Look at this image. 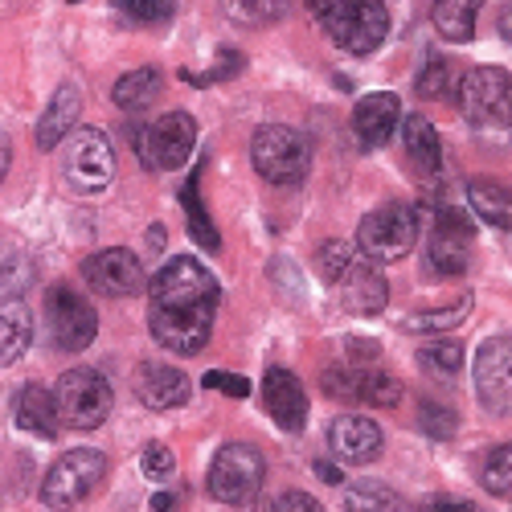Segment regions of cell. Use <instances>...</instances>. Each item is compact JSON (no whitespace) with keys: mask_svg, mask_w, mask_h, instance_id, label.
Here are the masks:
<instances>
[{"mask_svg":"<svg viewBox=\"0 0 512 512\" xmlns=\"http://www.w3.org/2000/svg\"><path fill=\"white\" fill-rule=\"evenodd\" d=\"M267 480V459L250 443H226L209 463V496L222 504H250L263 492Z\"/></svg>","mask_w":512,"mask_h":512,"instance_id":"8","label":"cell"},{"mask_svg":"<svg viewBox=\"0 0 512 512\" xmlns=\"http://www.w3.org/2000/svg\"><path fill=\"white\" fill-rule=\"evenodd\" d=\"M82 279H87L99 295H111V300H123V295H140L144 291V263L132 250L111 246L99 250L91 259H82Z\"/></svg>","mask_w":512,"mask_h":512,"instance_id":"15","label":"cell"},{"mask_svg":"<svg viewBox=\"0 0 512 512\" xmlns=\"http://www.w3.org/2000/svg\"><path fill=\"white\" fill-rule=\"evenodd\" d=\"M115 9L127 13L132 21H144V25H156L173 13V0H115Z\"/></svg>","mask_w":512,"mask_h":512,"instance_id":"39","label":"cell"},{"mask_svg":"<svg viewBox=\"0 0 512 512\" xmlns=\"http://www.w3.org/2000/svg\"><path fill=\"white\" fill-rule=\"evenodd\" d=\"M17 426L37 439H54L58 435V402L46 386H25L17 398Z\"/></svg>","mask_w":512,"mask_h":512,"instance_id":"23","label":"cell"},{"mask_svg":"<svg viewBox=\"0 0 512 512\" xmlns=\"http://www.w3.org/2000/svg\"><path fill=\"white\" fill-rule=\"evenodd\" d=\"M402 123V103L394 91H373L353 107V140L365 152H377L394 140V127Z\"/></svg>","mask_w":512,"mask_h":512,"instance_id":"18","label":"cell"},{"mask_svg":"<svg viewBox=\"0 0 512 512\" xmlns=\"http://www.w3.org/2000/svg\"><path fill=\"white\" fill-rule=\"evenodd\" d=\"M78 111H82V95H78V87H70V82H66V87L54 91L50 107L41 111V119H37V148L54 152L78 127Z\"/></svg>","mask_w":512,"mask_h":512,"instance_id":"21","label":"cell"},{"mask_svg":"<svg viewBox=\"0 0 512 512\" xmlns=\"http://www.w3.org/2000/svg\"><path fill=\"white\" fill-rule=\"evenodd\" d=\"M275 512H324V508H320V500L308 496V492H283V496L275 500Z\"/></svg>","mask_w":512,"mask_h":512,"instance_id":"42","label":"cell"},{"mask_svg":"<svg viewBox=\"0 0 512 512\" xmlns=\"http://www.w3.org/2000/svg\"><path fill=\"white\" fill-rule=\"evenodd\" d=\"M324 394L340 398V402H365V406H377V410H390L402 402V381L381 373L373 365H332L324 369Z\"/></svg>","mask_w":512,"mask_h":512,"instance_id":"12","label":"cell"},{"mask_svg":"<svg viewBox=\"0 0 512 512\" xmlns=\"http://www.w3.org/2000/svg\"><path fill=\"white\" fill-rule=\"evenodd\" d=\"M250 164L271 185H300L312 168V144L300 127L267 123L250 140Z\"/></svg>","mask_w":512,"mask_h":512,"instance_id":"4","label":"cell"},{"mask_svg":"<svg viewBox=\"0 0 512 512\" xmlns=\"http://www.w3.org/2000/svg\"><path fill=\"white\" fill-rule=\"evenodd\" d=\"M46 324L50 336L62 353H82L99 332V312L91 308V300L74 287H54L46 295Z\"/></svg>","mask_w":512,"mask_h":512,"instance_id":"11","label":"cell"},{"mask_svg":"<svg viewBox=\"0 0 512 512\" xmlns=\"http://www.w3.org/2000/svg\"><path fill=\"white\" fill-rule=\"evenodd\" d=\"M418 242V213L406 201H386L373 213H365L357 226V254H365L369 263H398L414 250Z\"/></svg>","mask_w":512,"mask_h":512,"instance_id":"6","label":"cell"},{"mask_svg":"<svg viewBox=\"0 0 512 512\" xmlns=\"http://www.w3.org/2000/svg\"><path fill=\"white\" fill-rule=\"evenodd\" d=\"M418 365H422V373L451 381V377L463 373V345L459 340H431V345L418 349Z\"/></svg>","mask_w":512,"mask_h":512,"instance_id":"32","label":"cell"},{"mask_svg":"<svg viewBox=\"0 0 512 512\" xmlns=\"http://www.w3.org/2000/svg\"><path fill=\"white\" fill-rule=\"evenodd\" d=\"M484 484H488L492 496L512 500V443L500 447V451H492V459H488V467H484Z\"/></svg>","mask_w":512,"mask_h":512,"instance_id":"35","label":"cell"},{"mask_svg":"<svg viewBox=\"0 0 512 512\" xmlns=\"http://www.w3.org/2000/svg\"><path fill=\"white\" fill-rule=\"evenodd\" d=\"M263 406L271 414V422L287 435H300L308 426V394H304V381L295 377L291 369L275 365L263 377Z\"/></svg>","mask_w":512,"mask_h":512,"instance_id":"16","label":"cell"},{"mask_svg":"<svg viewBox=\"0 0 512 512\" xmlns=\"http://www.w3.org/2000/svg\"><path fill=\"white\" fill-rule=\"evenodd\" d=\"M472 218L459 205H439L435 209V230H431V246H426V263L435 275H463L472 263Z\"/></svg>","mask_w":512,"mask_h":512,"instance_id":"13","label":"cell"},{"mask_svg":"<svg viewBox=\"0 0 512 512\" xmlns=\"http://www.w3.org/2000/svg\"><path fill=\"white\" fill-rule=\"evenodd\" d=\"M246 512H275V504H267V500H259V496H254L250 504H242Z\"/></svg>","mask_w":512,"mask_h":512,"instance_id":"48","label":"cell"},{"mask_svg":"<svg viewBox=\"0 0 512 512\" xmlns=\"http://www.w3.org/2000/svg\"><path fill=\"white\" fill-rule=\"evenodd\" d=\"M222 9L234 25L246 29H267L287 17V0H222Z\"/></svg>","mask_w":512,"mask_h":512,"instance_id":"31","label":"cell"},{"mask_svg":"<svg viewBox=\"0 0 512 512\" xmlns=\"http://www.w3.org/2000/svg\"><path fill=\"white\" fill-rule=\"evenodd\" d=\"M177 500L173 496H168V492H160V496H152V512H168V508H173Z\"/></svg>","mask_w":512,"mask_h":512,"instance_id":"47","label":"cell"},{"mask_svg":"<svg viewBox=\"0 0 512 512\" xmlns=\"http://www.w3.org/2000/svg\"><path fill=\"white\" fill-rule=\"evenodd\" d=\"M54 402H58V422L74 426V431H95V426L107 422V414L115 406V394H111L103 373H95V369H66L58 377Z\"/></svg>","mask_w":512,"mask_h":512,"instance_id":"9","label":"cell"},{"mask_svg":"<svg viewBox=\"0 0 512 512\" xmlns=\"http://www.w3.org/2000/svg\"><path fill=\"white\" fill-rule=\"evenodd\" d=\"M9 164H13V140H9L5 132H0V181L9 177Z\"/></svg>","mask_w":512,"mask_h":512,"instance_id":"45","label":"cell"},{"mask_svg":"<svg viewBox=\"0 0 512 512\" xmlns=\"http://www.w3.org/2000/svg\"><path fill=\"white\" fill-rule=\"evenodd\" d=\"M459 115L480 132L512 127V74L500 66H476L459 78Z\"/></svg>","mask_w":512,"mask_h":512,"instance_id":"7","label":"cell"},{"mask_svg":"<svg viewBox=\"0 0 512 512\" xmlns=\"http://www.w3.org/2000/svg\"><path fill=\"white\" fill-rule=\"evenodd\" d=\"M336 287H340V304H345L353 316H377L390 304V283H386V275H381V267L369 263L365 254H357L353 267L345 271V279H340Z\"/></svg>","mask_w":512,"mask_h":512,"instance_id":"19","label":"cell"},{"mask_svg":"<svg viewBox=\"0 0 512 512\" xmlns=\"http://www.w3.org/2000/svg\"><path fill=\"white\" fill-rule=\"evenodd\" d=\"M201 386H205V390H218V394H226V398H250V381H246L242 373L209 369V373L201 377Z\"/></svg>","mask_w":512,"mask_h":512,"instance_id":"41","label":"cell"},{"mask_svg":"<svg viewBox=\"0 0 512 512\" xmlns=\"http://www.w3.org/2000/svg\"><path fill=\"white\" fill-rule=\"evenodd\" d=\"M467 512H480V508H467Z\"/></svg>","mask_w":512,"mask_h":512,"instance_id":"50","label":"cell"},{"mask_svg":"<svg viewBox=\"0 0 512 512\" xmlns=\"http://www.w3.org/2000/svg\"><path fill=\"white\" fill-rule=\"evenodd\" d=\"M222 304V283L193 254L168 259L148 283V332L160 349L193 357L209 345L213 316Z\"/></svg>","mask_w":512,"mask_h":512,"instance_id":"1","label":"cell"},{"mask_svg":"<svg viewBox=\"0 0 512 512\" xmlns=\"http://www.w3.org/2000/svg\"><path fill=\"white\" fill-rule=\"evenodd\" d=\"M447 91H451V62L443 54H431L414 78V95L418 99H443Z\"/></svg>","mask_w":512,"mask_h":512,"instance_id":"33","label":"cell"},{"mask_svg":"<svg viewBox=\"0 0 512 512\" xmlns=\"http://www.w3.org/2000/svg\"><path fill=\"white\" fill-rule=\"evenodd\" d=\"M242 50H218V58H213V70L205 74H185V82H193V87H209V82H222V78H234L242 74Z\"/></svg>","mask_w":512,"mask_h":512,"instance_id":"38","label":"cell"},{"mask_svg":"<svg viewBox=\"0 0 512 512\" xmlns=\"http://www.w3.org/2000/svg\"><path fill=\"white\" fill-rule=\"evenodd\" d=\"M345 349H349V365H373L377 357H381V345H377V340H357V336H349L345 340Z\"/></svg>","mask_w":512,"mask_h":512,"instance_id":"43","label":"cell"},{"mask_svg":"<svg viewBox=\"0 0 512 512\" xmlns=\"http://www.w3.org/2000/svg\"><path fill=\"white\" fill-rule=\"evenodd\" d=\"M381 426L365 414H345L328 426V451L336 455V463L345 467H365L381 455Z\"/></svg>","mask_w":512,"mask_h":512,"instance_id":"17","label":"cell"},{"mask_svg":"<svg viewBox=\"0 0 512 512\" xmlns=\"http://www.w3.org/2000/svg\"><path fill=\"white\" fill-rule=\"evenodd\" d=\"M476 398L492 418L512 414V336H488L476 353Z\"/></svg>","mask_w":512,"mask_h":512,"instance_id":"14","label":"cell"},{"mask_svg":"<svg viewBox=\"0 0 512 512\" xmlns=\"http://www.w3.org/2000/svg\"><path fill=\"white\" fill-rule=\"evenodd\" d=\"M33 263L25 259V254H17V259H0V287H5L9 295H21L25 283H33Z\"/></svg>","mask_w":512,"mask_h":512,"instance_id":"40","label":"cell"},{"mask_svg":"<svg viewBox=\"0 0 512 512\" xmlns=\"http://www.w3.org/2000/svg\"><path fill=\"white\" fill-rule=\"evenodd\" d=\"M467 201H472L480 222H488L496 230H512V185L492 181V177H476L467 185Z\"/></svg>","mask_w":512,"mask_h":512,"instance_id":"24","label":"cell"},{"mask_svg":"<svg viewBox=\"0 0 512 512\" xmlns=\"http://www.w3.org/2000/svg\"><path fill=\"white\" fill-rule=\"evenodd\" d=\"M402 144H406V156L414 160V168H422V173H439V164H443V140H439L435 123L426 119V115H410L406 119Z\"/></svg>","mask_w":512,"mask_h":512,"instance_id":"25","label":"cell"},{"mask_svg":"<svg viewBox=\"0 0 512 512\" xmlns=\"http://www.w3.org/2000/svg\"><path fill=\"white\" fill-rule=\"evenodd\" d=\"M422 431L435 435V439H451L459 431V414L451 406H439V402H422Z\"/></svg>","mask_w":512,"mask_h":512,"instance_id":"37","label":"cell"},{"mask_svg":"<svg viewBox=\"0 0 512 512\" xmlns=\"http://www.w3.org/2000/svg\"><path fill=\"white\" fill-rule=\"evenodd\" d=\"M136 394L148 410H177L189 402L193 394V381L177 369V365H164V361H140L136 365Z\"/></svg>","mask_w":512,"mask_h":512,"instance_id":"20","label":"cell"},{"mask_svg":"<svg viewBox=\"0 0 512 512\" xmlns=\"http://www.w3.org/2000/svg\"><path fill=\"white\" fill-rule=\"evenodd\" d=\"M353 259H357V250L349 246V242H324L320 250H316V275L324 279V283H340V279H345V271L353 267Z\"/></svg>","mask_w":512,"mask_h":512,"instance_id":"34","label":"cell"},{"mask_svg":"<svg viewBox=\"0 0 512 512\" xmlns=\"http://www.w3.org/2000/svg\"><path fill=\"white\" fill-rule=\"evenodd\" d=\"M107 476V455L95 451V447H78V451H66L50 472L46 480H41V500H46V508H78L82 500H87Z\"/></svg>","mask_w":512,"mask_h":512,"instance_id":"10","label":"cell"},{"mask_svg":"<svg viewBox=\"0 0 512 512\" xmlns=\"http://www.w3.org/2000/svg\"><path fill=\"white\" fill-rule=\"evenodd\" d=\"M181 205H185V213H189V234H193V242L205 246V250H218V246H222V234H218V226H213L209 209H205V201H201V177H197V173L185 181Z\"/></svg>","mask_w":512,"mask_h":512,"instance_id":"28","label":"cell"},{"mask_svg":"<svg viewBox=\"0 0 512 512\" xmlns=\"http://www.w3.org/2000/svg\"><path fill=\"white\" fill-rule=\"evenodd\" d=\"M467 316H472V295H459L455 304H447V308H431V312H410L406 320H402V328L406 332H451V328H459Z\"/></svg>","mask_w":512,"mask_h":512,"instance_id":"30","label":"cell"},{"mask_svg":"<svg viewBox=\"0 0 512 512\" xmlns=\"http://www.w3.org/2000/svg\"><path fill=\"white\" fill-rule=\"evenodd\" d=\"M140 467H144L148 480L164 484V480L177 476V455H173V447H164V443H148L144 455H140Z\"/></svg>","mask_w":512,"mask_h":512,"instance_id":"36","label":"cell"},{"mask_svg":"<svg viewBox=\"0 0 512 512\" xmlns=\"http://www.w3.org/2000/svg\"><path fill=\"white\" fill-rule=\"evenodd\" d=\"M33 340V312L21 300H5L0 304V369H9L25 357Z\"/></svg>","mask_w":512,"mask_h":512,"instance_id":"22","label":"cell"},{"mask_svg":"<svg viewBox=\"0 0 512 512\" xmlns=\"http://www.w3.org/2000/svg\"><path fill=\"white\" fill-rule=\"evenodd\" d=\"M484 9V0H435V29L447 37V41H472L476 37V17Z\"/></svg>","mask_w":512,"mask_h":512,"instance_id":"26","label":"cell"},{"mask_svg":"<svg viewBox=\"0 0 512 512\" xmlns=\"http://www.w3.org/2000/svg\"><path fill=\"white\" fill-rule=\"evenodd\" d=\"M308 9L320 29L353 58L373 54L390 33V13L381 0H308Z\"/></svg>","mask_w":512,"mask_h":512,"instance_id":"2","label":"cell"},{"mask_svg":"<svg viewBox=\"0 0 512 512\" xmlns=\"http://www.w3.org/2000/svg\"><path fill=\"white\" fill-rule=\"evenodd\" d=\"M70 5H78V0H70Z\"/></svg>","mask_w":512,"mask_h":512,"instance_id":"51","label":"cell"},{"mask_svg":"<svg viewBox=\"0 0 512 512\" xmlns=\"http://www.w3.org/2000/svg\"><path fill=\"white\" fill-rule=\"evenodd\" d=\"M127 140L152 173H173L197 148V119L189 111H168L156 123H127Z\"/></svg>","mask_w":512,"mask_h":512,"instance_id":"5","label":"cell"},{"mask_svg":"<svg viewBox=\"0 0 512 512\" xmlns=\"http://www.w3.org/2000/svg\"><path fill=\"white\" fill-rule=\"evenodd\" d=\"M472 504L467 500H451V496H435V500H426V508L422 512H467Z\"/></svg>","mask_w":512,"mask_h":512,"instance_id":"44","label":"cell"},{"mask_svg":"<svg viewBox=\"0 0 512 512\" xmlns=\"http://www.w3.org/2000/svg\"><path fill=\"white\" fill-rule=\"evenodd\" d=\"M500 25H504V37H508V41H512V9H508V13H504V21H500Z\"/></svg>","mask_w":512,"mask_h":512,"instance_id":"49","label":"cell"},{"mask_svg":"<svg viewBox=\"0 0 512 512\" xmlns=\"http://www.w3.org/2000/svg\"><path fill=\"white\" fill-rule=\"evenodd\" d=\"M345 508L349 512H414L394 488L377 484V480H361L345 492Z\"/></svg>","mask_w":512,"mask_h":512,"instance_id":"29","label":"cell"},{"mask_svg":"<svg viewBox=\"0 0 512 512\" xmlns=\"http://www.w3.org/2000/svg\"><path fill=\"white\" fill-rule=\"evenodd\" d=\"M316 476L328 480V484H340V467L336 463H316Z\"/></svg>","mask_w":512,"mask_h":512,"instance_id":"46","label":"cell"},{"mask_svg":"<svg viewBox=\"0 0 512 512\" xmlns=\"http://www.w3.org/2000/svg\"><path fill=\"white\" fill-rule=\"evenodd\" d=\"M62 181L78 197H95L115 181V148L103 127H74L62 140Z\"/></svg>","mask_w":512,"mask_h":512,"instance_id":"3","label":"cell"},{"mask_svg":"<svg viewBox=\"0 0 512 512\" xmlns=\"http://www.w3.org/2000/svg\"><path fill=\"white\" fill-rule=\"evenodd\" d=\"M160 87H164V74H160L156 66H136L132 74H123V78L115 82L111 99H115L119 111H144V107L160 95Z\"/></svg>","mask_w":512,"mask_h":512,"instance_id":"27","label":"cell"}]
</instances>
